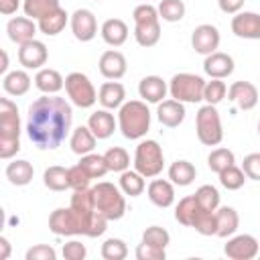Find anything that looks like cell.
<instances>
[{
    "label": "cell",
    "mask_w": 260,
    "mask_h": 260,
    "mask_svg": "<svg viewBox=\"0 0 260 260\" xmlns=\"http://www.w3.org/2000/svg\"><path fill=\"white\" fill-rule=\"evenodd\" d=\"M71 104L57 93H45L28 106L26 134L37 148L55 150L67 138L71 130Z\"/></svg>",
    "instance_id": "6da1fadb"
},
{
    "label": "cell",
    "mask_w": 260,
    "mask_h": 260,
    "mask_svg": "<svg viewBox=\"0 0 260 260\" xmlns=\"http://www.w3.org/2000/svg\"><path fill=\"white\" fill-rule=\"evenodd\" d=\"M49 230L55 236L98 238L108 230V219L98 209L91 215H81L69 205V207H59L49 215Z\"/></svg>",
    "instance_id": "7a4b0ae2"
},
{
    "label": "cell",
    "mask_w": 260,
    "mask_h": 260,
    "mask_svg": "<svg viewBox=\"0 0 260 260\" xmlns=\"http://www.w3.org/2000/svg\"><path fill=\"white\" fill-rule=\"evenodd\" d=\"M20 150L18 108L8 98L0 100V158H12Z\"/></svg>",
    "instance_id": "3957f363"
},
{
    "label": "cell",
    "mask_w": 260,
    "mask_h": 260,
    "mask_svg": "<svg viewBox=\"0 0 260 260\" xmlns=\"http://www.w3.org/2000/svg\"><path fill=\"white\" fill-rule=\"evenodd\" d=\"M118 128L128 140H138L146 136L150 128V112L148 106L140 100L124 102L118 110Z\"/></svg>",
    "instance_id": "277c9868"
},
{
    "label": "cell",
    "mask_w": 260,
    "mask_h": 260,
    "mask_svg": "<svg viewBox=\"0 0 260 260\" xmlns=\"http://www.w3.org/2000/svg\"><path fill=\"white\" fill-rule=\"evenodd\" d=\"M134 18V39L140 47H154L160 41V22H158V10L148 4L142 2L134 8L132 12Z\"/></svg>",
    "instance_id": "5b68a950"
},
{
    "label": "cell",
    "mask_w": 260,
    "mask_h": 260,
    "mask_svg": "<svg viewBox=\"0 0 260 260\" xmlns=\"http://www.w3.org/2000/svg\"><path fill=\"white\" fill-rule=\"evenodd\" d=\"M91 193H93L95 209H98L108 221L120 219V217L126 213V199H124V195H122V189H118L114 183L102 181V183H98L95 187H91Z\"/></svg>",
    "instance_id": "8992f818"
},
{
    "label": "cell",
    "mask_w": 260,
    "mask_h": 260,
    "mask_svg": "<svg viewBox=\"0 0 260 260\" xmlns=\"http://www.w3.org/2000/svg\"><path fill=\"white\" fill-rule=\"evenodd\" d=\"M195 128H197V138L205 146H217L223 140V128H221V118L215 106L205 104L199 108L195 116Z\"/></svg>",
    "instance_id": "52a82bcc"
},
{
    "label": "cell",
    "mask_w": 260,
    "mask_h": 260,
    "mask_svg": "<svg viewBox=\"0 0 260 260\" xmlns=\"http://www.w3.org/2000/svg\"><path fill=\"white\" fill-rule=\"evenodd\" d=\"M162 167H165V154H162L160 144L156 140H142L134 152V169L142 177L152 179L160 175Z\"/></svg>",
    "instance_id": "ba28073f"
},
{
    "label": "cell",
    "mask_w": 260,
    "mask_h": 260,
    "mask_svg": "<svg viewBox=\"0 0 260 260\" xmlns=\"http://www.w3.org/2000/svg\"><path fill=\"white\" fill-rule=\"evenodd\" d=\"M205 81L201 75L195 73H177L169 81V93L171 98L183 102V104H197L203 100Z\"/></svg>",
    "instance_id": "9c48e42d"
},
{
    "label": "cell",
    "mask_w": 260,
    "mask_h": 260,
    "mask_svg": "<svg viewBox=\"0 0 260 260\" xmlns=\"http://www.w3.org/2000/svg\"><path fill=\"white\" fill-rule=\"evenodd\" d=\"M65 91L71 100L73 106L85 110V108H91L98 100V93H95V87L93 83L89 81V77L81 71H73L65 77Z\"/></svg>",
    "instance_id": "30bf717a"
},
{
    "label": "cell",
    "mask_w": 260,
    "mask_h": 260,
    "mask_svg": "<svg viewBox=\"0 0 260 260\" xmlns=\"http://www.w3.org/2000/svg\"><path fill=\"white\" fill-rule=\"evenodd\" d=\"M258 240L250 234H238V236H230L228 244L223 246V254L230 260H252L258 256Z\"/></svg>",
    "instance_id": "8fae6325"
},
{
    "label": "cell",
    "mask_w": 260,
    "mask_h": 260,
    "mask_svg": "<svg viewBox=\"0 0 260 260\" xmlns=\"http://www.w3.org/2000/svg\"><path fill=\"white\" fill-rule=\"evenodd\" d=\"M219 41H221L219 30L213 24H199L191 32V47L195 49V53L205 55V57L217 51Z\"/></svg>",
    "instance_id": "7c38bea8"
},
{
    "label": "cell",
    "mask_w": 260,
    "mask_h": 260,
    "mask_svg": "<svg viewBox=\"0 0 260 260\" xmlns=\"http://www.w3.org/2000/svg\"><path fill=\"white\" fill-rule=\"evenodd\" d=\"M69 24H71L73 37L77 41H81V43H87V41H91L98 35V20H95L93 12L87 10V8H77L71 14Z\"/></svg>",
    "instance_id": "4fadbf2b"
},
{
    "label": "cell",
    "mask_w": 260,
    "mask_h": 260,
    "mask_svg": "<svg viewBox=\"0 0 260 260\" xmlns=\"http://www.w3.org/2000/svg\"><path fill=\"white\" fill-rule=\"evenodd\" d=\"M49 59V51H47V45L32 39L24 45H20L18 49V63L24 67V69H43V65L47 63Z\"/></svg>",
    "instance_id": "5bb4252c"
},
{
    "label": "cell",
    "mask_w": 260,
    "mask_h": 260,
    "mask_svg": "<svg viewBox=\"0 0 260 260\" xmlns=\"http://www.w3.org/2000/svg\"><path fill=\"white\" fill-rule=\"evenodd\" d=\"M228 100L234 102L240 110L248 112L258 104V87L250 81H234L228 89Z\"/></svg>",
    "instance_id": "9a60e30c"
},
{
    "label": "cell",
    "mask_w": 260,
    "mask_h": 260,
    "mask_svg": "<svg viewBox=\"0 0 260 260\" xmlns=\"http://www.w3.org/2000/svg\"><path fill=\"white\" fill-rule=\"evenodd\" d=\"M232 32L240 39L258 41L260 39V14L258 12H238L232 18Z\"/></svg>",
    "instance_id": "2e32d148"
},
{
    "label": "cell",
    "mask_w": 260,
    "mask_h": 260,
    "mask_svg": "<svg viewBox=\"0 0 260 260\" xmlns=\"http://www.w3.org/2000/svg\"><path fill=\"white\" fill-rule=\"evenodd\" d=\"M100 73L106 77V79H122L126 75V69H128V63H126V57L120 53V51H106L102 53L100 57Z\"/></svg>",
    "instance_id": "e0dca14e"
},
{
    "label": "cell",
    "mask_w": 260,
    "mask_h": 260,
    "mask_svg": "<svg viewBox=\"0 0 260 260\" xmlns=\"http://www.w3.org/2000/svg\"><path fill=\"white\" fill-rule=\"evenodd\" d=\"M37 28L39 24H35L32 18L28 16H16V18H10L8 24H6V32H8V39L16 45H24L28 41L35 39L37 35Z\"/></svg>",
    "instance_id": "ac0fdd59"
},
{
    "label": "cell",
    "mask_w": 260,
    "mask_h": 260,
    "mask_svg": "<svg viewBox=\"0 0 260 260\" xmlns=\"http://www.w3.org/2000/svg\"><path fill=\"white\" fill-rule=\"evenodd\" d=\"M203 71L211 79H225V77H230L234 73V59L228 53L215 51V53H211V55L205 57Z\"/></svg>",
    "instance_id": "d6986e66"
},
{
    "label": "cell",
    "mask_w": 260,
    "mask_h": 260,
    "mask_svg": "<svg viewBox=\"0 0 260 260\" xmlns=\"http://www.w3.org/2000/svg\"><path fill=\"white\" fill-rule=\"evenodd\" d=\"M185 106H183V102H179V100H162L160 104H158V108H156V118H158V122L162 124V126H167V128H177V126H181L183 124V120H185Z\"/></svg>",
    "instance_id": "ffe728a7"
},
{
    "label": "cell",
    "mask_w": 260,
    "mask_h": 260,
    "mask_svg": "<svg viewBox=\"0 0 260 260\" xmlns=\"http://www.w3.org/2000/svg\"><path fill=\"white\" fill-rule=\"evenodd\" d=\"M167 91H169V85L158 75H146L138 83V93L148 104H160L162 98L167 95Z\"/></svg>",
    "instance_id": "44dd1931"
},
{
    "label": "cell",
    "mask_w": 260,
    "mask_h": 260,
    "mask_svg": "<svg viewBox=\"0 0 260 260\" xmlns=\"http://www.w3.org/2000/svg\"><path fill=\"white\" fill-rule=\"evenodd\" d=\"M146 193H148L150 203H154L156 207H162L165 209V207H171L175 203V187H173L171 181L154 179V181H150Z\"/></svg>",
    "instance_id": "7402d4cb"
},
{
    "label": "cell",
    "mask_w": 260,
    "mask_h": 260,
    "mask_svg": "<svg viewBox=\"0 0 260 260\" xmlns=\"http://www.w3.org/2000/svg\"><path fill=\"white\" fill-rule=\"evenodd\" d=\"M87 126H89V130L95 134L98 140H106V138H110V136L114 134L118 122H116L114 116L104 108V110H98V112H93V114L89 116Z\"/></svg>",
    "instance_id": "603a6c76"
},
{
    "label": "cell",
    "mask_w": 260,
    "mask_h": 260,
    "mask_svg": "<svg viewBox=\"0 0 260 260\" xmlns=\"http://www.w3.org/2000/svg\"><path fill=\"white\" fill-rule=\"evenodd\" d=\"M100 35H102L104 43H108L110 47H120L128 39V24L122 18H108V20H104Z\"/></svg>",
    "instance_id": "cb8c5ba5"
},
{
    "label": "cell",
    "mask_w": 260,
    "mask_h": 260,
    "mask_svg": "<svg viewBox=\"0 0 260 260\" xmlns=\"http://www.w3.org/2000/svg\"><path fill=\"white\" fill-rule=\"evenodd\" d=\"M98 100L106 110H116V108H120L124 104L126 89H124V85L120 81H114V79L106 81V83H102V87L98 91Z\"/></svg>",
    "instance_id": "d4e9b609"
},
{
    "label": "cell",
    "mask_w": 260,
    "mask_h": 260,
    "mask_svg": "<svg viewBox=\"0 0 260 260\" xmlns=\"http://www.w3.org/2000/svg\"><path fill=\"white\" fill-rule=\"evenodd\" d=\"M215 221H217V232H215L217 238H230L240 228L238 211L234 207H228V205H221L215 209Z\"/></svg>",
    "instance_id": "484cf974"
},
{
    "label": "cell",
    "mask_w": 260,
    "mask_h": 260,
    "mask_svg": "<svg viewBox=\"0 0 260 260\" xmlns=\"http://www.w3.org/2000/svg\"><path fill=\"white\" fill-rule=\"evenodd\" d=\"M35 85H37L39 91L53 95V93H59V91L65 87V79H63V75H61L57 69L45 67V69H39V71H37V75H35Z\"/></svg>",
    "instance_id": "4316f807"
},
{
    "label": "cell",
    "mask_w": 260,
    "mask_h": 260,
    "mask_svg": "<svg viewBox=\"0 0 260 260\" xmlns=\"http://www.w3.org/2000/svg\"><path fill=\"white\" fill-rule=\"evenodd\" d=\"M95 134L89 130V126H79L71 132V138H69V146L75 154L83 156V154H89L93 148H95Z\"/></svg>",
    "instance_id": "83f0119b"
},
{
    "label": "cell",
    "mask_w": 260,
    "mask_h": 260,
    "mask_svg": "<svg viewBox=\"0 0 260 260\" xmlns=\"http://www.w3.org/2000/svg\"><path fill=\"white\" fill-rule=\"evenodd\" d=\"M2 87L8 95H24L28 89H30V75L22 69H16V71H10L4 75L2 79Z\"/></svg>",
    "instance_id": "f1b7e54d"
},
{
    "label": "cell",
    "mask_w": 260,
    "mask_h": 260,
    "mask_svg": "<svg viewBox=\"0 0 260 260\" xmlns=\"http://www.w3.org/2000/svg\"><path fill=\"white\" fill-rule=\"evenodd\" d=\"M32 175H35V169L28 160H12L6 167V179L16 187L28 185L32 181Z\"/></svg>",
    "instance_id": "f546056e"
},
{
    "label": "cell",
    "mask_w": 260,
    "mask_h": 260,
    "mask_svg": "<svg viewBox=\"0 0 260 260\" xmlns=\"http://www.w3.org/2000/svg\"><path fill=\"white\" fill-rule=\"evenodd\" d=\"M195 175H197V169L189 160H175L169 167V179L173 185H179V187L191 185L195 181Z\"/></svg>",
    "instance_id": "4dcf8cb0"
},
{
    "label": "cell",
    "mask_w": 260,
    "mask_h": 260,
    "mask_svg": "<svg viewBox=\"0 0 260 260\" xmlns=\"http://www.w3.org/2000/svg\"><path fill=\"white\" fill-rule=\"evenodd\" d=\"M67 20H69V14H67L63 8H57L55 12L43 16V18L39 20V30H41L43 35H47V37H55V35H59V32L65 28Z\"/></svg>",
    "instance_id": "1f68e13d"
},
{
    "label": "cell",
    "mask_w": 260,
    "mask_h": 260,
    "mask_svg": "<svg viewBox=\"0 0 260 260\" xmlns=\"http://www.w3.org/2000/svg\"><path fill=\"white\" fill-rule=\"evenodd\" d=\"M43 183L51 191H65V189H69V169L59 167V165H53V167L45 169Z\"/></svg>",
    "instance_id": "d6a6232c"
},
{
    "label": "cell",
    "mask_w": 260,
    "mask_h": 260,
    "mask_svg": "<svg viewBox=\"0 0 260 260\" xmlns=\"http://www.w3.org/2000/svg\"><path fill=\"white\" fill-rule=\"evenodd\" d=\"M199 209H201V207H199L195 195H187V197H183V199L177 203V207H175V219H177L181 225L191 228L193 221H195V217H197V213H199Z\"/></svg>",
    "instance_id": "836d02e7"
},
{
    "label": "cell",
    "mask_w": 260,
    "mask_h": 260,
    "mask_svg": "<svg viewBox=\"0 0 260 260\" xmlns=\"http://www.w3.org/2000/svg\"><path fill=\"white\" fill-rule=\"evenodd\" d=\"M146 177H142L136 169L134 171H124L120 173V189L124 195H130V197H138L142 195V191L146 189V183H144Z\"/></svg>",
    "instance_id": "e575fe53"
},
{
    "label": "cell",
    "mask_w": 260,
    "mask_h": 260,
    "mask_svg": "<svg viewBox=\"0 0 260 260\" xmlns=\"http://www.w3.org/2000/svg\"><path fill=\"white\" fill-rule=\"evenodd\" d=\"M57 8H61L59 0H24V4H22L24 14L32 20H41L43 16L55 12Z\"/></svg>",
    "instance_id": "d590c367"
},
{
    "label": "cell",
    "mask_w": 260,
    "mask_h": 260,
    "mask_svg": "<svg viewBox=\"0 0 260 260\" xmlns=\"http://www.w3.org/2000/svg\"><path fill=\"white\" fill-rule=\"evenodd\" d=\"M104 158H106L108 169L114 171V173H124V171H128V167H130V156H128V152H126L122 146H112V148H108V150L104 152Z\"/></svg>",
    "instance_id": "8d00e7d4"
},
{
    "label": "cell",
    "mask_w": 260,
    "mask_h": 260,
    "mask_svg": "<svg viewBox=\"0 0 260 260\" xmlns=\"http://www.w3.org/2000/svg\"><path fill=\"white\" fill-rule=\"evenodd\" d=\"M232 165H236V156H234V152L230 148H215L207 156V167L217 175L221 171H225L228 167H232Z\"/></svg>",
    "instance_id": "74e56055"
},
{
    "label": "cell",
    "mask_w": 260,
    "mask_h": 260,
    "mask_svg": "<svg viewBox=\"0 0 260 260\" xmlns=\"http://www.w3.org/2000/svg\"><path fill=\"white\" fill-rule=\"evenodd\" d=\"M158 16L167 22H179L185 16V2L183 0H160L158 6Z\"/></svg>",
    "instance_id": "f35d334b"
},
{
    "label": "cell",
    "mask_w": 260,
    "mask_h": 260,
    "mask_svg": "<svg viewBox=\"0 0 260 260\" xmlns=\"http://www.w3.org/2000/svg\"><path fill=\"white\" fill-rule=\"evenodd\" d=\"M246 173L240 169V167H236V165H232V167H228L225 171H221L219 173V183H221V187H225L228 191H238V189H242L244 187V183H246Z\"/></svg>",
    "instance_id": "ab89813d"
},
{
    "label": "cell",
    "mask_w": 260,
    "mask_h": 260,
    "mask_svg": "<svg viewBox=\"0 0 260 260\" xmlns=\"http://www.w3.org/2000/svg\"><path fill=\"white\" fill-rule=\"evenodd\" d=\"M193 195H195L199 207L205 211H215L219 207V191L213 185H201Z\"/></svg>",
    "instance_id": "60d3db41"
},
{
    "label": "cell",
    "mask_w": 260,
    "mask_h": 260,
    "mask_svg": "<svg viewBox=\"0 0 260 260\" xmlns=\"http://www.w3.org/2000/svg\"><path fill=\"white\" fill-rule=\"evenodd\" d=\"M79 165L91 175V179H102L110 169H108V165H106V158H104V154H93V152H89V154H83L81 156V160H79Z\"/></svg>",
    "instance_id": "b9f144b4"
},
{
    "label": "cell",
    "mask_w": 260,
    "mask_h": 260,
    "mask_svg": "<svg viewBox=\"0 0 260 260\" xmlns=\"http://www.w3.org/2000/svg\"><path fill=\"white\" fill-rule=\"evenodd\" d=\"M102 258L104 260H124L128 256V246L124 240L120 238H108L104 244H102V250H100Z\"/></svg>",
    "instance_id": "7bdbcfd3"
},
{
    "label": "cell",
    "mask_w": 260,
    "mask_h": 260,
    "mask_svg": "<svg viewBox=\"0 0 260 260\" xmlns=\"http://www.w3.org/2000/svg\"><path fill=\"white\" fill-rule=\"evenodd\" d=\"M197 234L201 236H215L217 232V221H215V211H205V209H199L193 225H191Z\"/></svg>",
    "instance_id": "ee69618b"
},
{
    "label": "cell",
    "mask_w": 260,
    "mask_h": 260,
    "mask_svg": "<svg viewBox=\"0 0 260 260\" xmlns=\"http://www.w3.org/2000/svg\"><path fill=\"white\" fill-rule=\"evenodd\" d=\"M228 93V87L221 79H211V81H205V89H203V100L211 106H217Z\"/></svg>",
    "instance_id": "f6af8a7d"
},
{
    "label": "cell",
    "mask_w": 260,
    "mask_h": 260,
    "mask_svg": "<svg viewBox=\"0 0 260 260\" xmlns=\"http://www.w3.org/2000/svg\"><path fill=\"white\" fill-rule=\"evenodd\" d=\"M142 242H146V244H150V246H156V248H167L169 242H171V236H169V232H167L165 228H160V225H150V228L144 230Z\"/></svg>",
    "instance_id": "bcb514c9"
},
{
    "label": "cell",
    "mask_w": 260,
    "mask_h": 260,
    "mask_svg": "<svg viewBox=\"0 0 260 260\" xmlns=\"http://www.w3.org/2000/svg\"><path fill=\"white\" fill-rule=\"evenodd\" d=\"M89 181H91V175L77 162L75 167H69V187L73 191H79V189H89Z\"/></svg>",
    "instance_id": "7dc6e473"
},
{
    "label": "cell",
    "mask_w": 260,
    "mask_h": 260,
    "mask_svg": "<svg viewBox=\"0 0 260 260\" xmlns=\"http://www.w3.org/2000/svg\"><path fill=\"white\" fill-rule=\"evenodd\" d=\"M136 258L138 260H165L167 252H165V248H156L146 242H140L136 246Z\"/></svg>",
    "instance_id": "c3c4849f"
},
{
    "label": "cell",
    "mask_w": 260,
    "mask_h": 260,
    "mask_svg": "<svg viewBox=\"0 0 260 260\" xmlns=\"http://www.w3.org/2000/svg\"><path fill=\"white\" fill-rule=\"evenodd\" d=\"M242 171L246 173L248 179L260 181V152H250L242 160Z\"/></svg>",
    "instance_id": "681fc988"
},
{
    "label": "cell",
    "mask_w": 260,
    "mask_h": 260,
    "mask_svg": "<svg viewBox=\"0 0 260 260\" xmlns=\"http://www.w3.org/2000/svg\"><path fill=\"white\" fill-rule=\"evenodd\" d=\"M24 258L26 260H55L57 258V252L51 246H47V244H37V246H32V248L26 250V256Z\"/></svg>",
    "instance_id": "f907efd6"
},
{
    "label": "cell",
    "mask_w": 260,
    "mask_h": 260,
    "mask_svg": "<svg viewBox=\"0 0 260 260\" xmlns=\"http://www.w3.org/2000/svg\"><path fill=\"white\" fill-rule=\"evenodd\" d=\"M85 256H87V250L81 242L71 240V242L63 244V258L65 260H83Z\"/></svg>",
    "instance_id": "816d5d0a"
},
{
    "label": "cell",
    "mask_w": 260,
    "mask_h": 260,
    "mask_svg": "<svg viewBox=\"0 0 260 260\" xmlns=\"http://www.w3.org/2000/svg\"><path fill=\"white\" fill-rule=\"evenodd\" d=\"M244 2H246V0H217L219 10L225 12V14H238V12L242 10Z\"/></svg>",
    "instance_id": "f5cc1de1"
},
{
    "label": "cell",
    "mask_w": 260,
    "mask_h": 260,
    "mask_svg": "<svg viewBox=\"0 0 260 260\" xmlns=\"http://www.w3.org/2000/svg\"><path fill=\"white\" fill-rule=\"evenodd\" d=\"M18 6H20V0H0V12L4 16L14 14L18 10Z\"/></svg>",
    "instance_id": "db71d44e"
},
{
    "label": "cell",
    "mask_w": 260,
    "mask_h": 260,
    "mask_svg": "<svg viewBox=\"0 0 260 260\" xmlns=\"http://www.w3.org/2000/svg\"><path fill=\"white\" fill-rule=\"evenodd\" d=\"M0 248H2V250H0V260H6V258L10 256V244H8V240H6L4 236L0 238Z\"/></svg>",
    "instance_id": "11a10c76"
},
{
    "label": "cell",
    "mask_w": 260,
    "mask_h": 260,
    "mask_svg": "<svg viewBox=\"0 0 260 260\" xmlns=\"http://www.w3.org/2000/svg\"><path fill=\"white\" fill-rule=\"evenodd\" d=\"M6 69H8V55H6V51H2V65H0V73H4V75H6Z\"/></svg>",
    "instance_id": "9f6ffc18"
},
{
    "label": "cell",
    "mask_w": 260,
    "mask_h": 260,
    "mask_svg": "<svg viewBox=\"0 0 260 260\" xmlns=\"http://www.w3.org/2000/svg\"><path fill=\"white\" fill-rule=\"evenodd\" d=\"M258 134H260V122H258Z\"/></svg>",
    "instance_id": "6f0895ef"
},
{
    "label": "cell",
    "mask_w": 260,
    "mask_h": 260,
    "mask_svg": "<svg viewBox=\"0 0 260 260\" xmlns=\"http://www.w3.org/2000/svg\"><path fill=\"white\" fill-rule=\"evenodd\" d=\"M93 2H100V0H93Z\"/></svg>",
    "instance_id": "680465c9"
}]
</instances>
